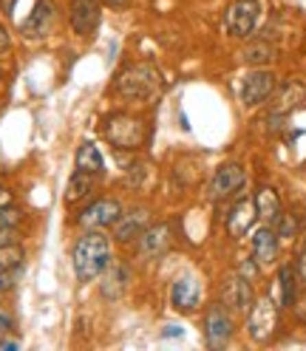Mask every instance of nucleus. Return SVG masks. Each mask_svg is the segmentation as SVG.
<instances>
[{
    "label": "nucleus",
    "mask_w": 306,
    "mask_h": 351,
    "mask_svg": "<svg viewBox=\"0 0 306 351\" xmlns=\"http://www.w3.org/2000/svg\"><path fill=\"white\" fill-rule=\"evenodd\" d=\"M111 261V238L102 230H85L71 250V269L80 283L97 280Z\"/></svg>",
    "instance_id": "nucleus-1"
},
{
    "label": "nucleus",
    "mask_w": 306,
    "mask_h": 351,
    "mask_svg": "<svg viewBox=\"0 0 306 351\" xmlns=\"http://www.w3.org/2000/svg\"><path fill=\"white\" fill-rule=\"evenodd\" d=\"M162 74L153 62H130L114 77V94L128 99V102H150L162 94Z\"/></svg>",
    "instance_id": "nucleus-2"
},
{
    "label": "nucleus",
    "mask_w": 306,
    "mask_h": 351,
    "mask_svg": "<svg viewBox=\"0 0 306 351\" xmlns=\"http://www.w3.org/2000/svg\"><path fill=\"white\" fill-rule=\"evenodd\" d=\"M105 142L117 147V150H139L148 139V128L139 117H130V114H108L99 125Z\"/></svg>",
    "instance_id": "nucleus-3"
},
{
    "label": "nucleus",
    "mask_w": 306,
    "mask_h": 351,
    "mask_svg": "<svg viewBox=\"0 0 306 351\" xmlns=\"http://www.w3.org/2000/svg\"><path fill=\"white\" fill-rule=\"evenodd\" d=\"M247 317V335L252 343H270L278 332V306L272 298H261L250 306Z\"/></svg>",
    "instance_id": "nucleus-4"
},
{
    "label": "nucleus",
    "mask_w": 306,
    "mask_h": 351,
    "mask_svg": "<svg viewBox=\"0 0 306 351\" xmlns=\"http://www.w3.org/2000/svg\"><path fill=\"white\" fill-rule=\"evenodd\" d=\"M247 184V170L242 162H224L222 167H218L213 173V179H210V199L213 202H224V199H233V195H238L244 190Z\"/></svg>",
    "instance_id": "nucleus-5"
},
{
    "label": "nucleus",
    "mask_w": 306,
    "mask_h": 351,
    "mask_svg": "<svg viewBox=\"0 0 306 351\" xmlns=\"http://www.w3.org/2000/svg\"><path fill=\"white\" fill-rule=\"evenodd\" d=\"M122 204L117 199H94L91 204H85L77 215V227L82 230H108V227H114L119 221V215H122Z\"/></svg>",
    "instance_id": "nucleus-6"
},
{
    "label": "nucleus",
    "mask_w": 306,
    "mask_h": 351,
    "mask_svg": "<svg viewBox=\"0 0 306 351\" xmlns=\"http://www.w3.org/2000/svg\"><path fill=\"white\" fill-rule=\"evenodd\" d=\"M233 332H235V323L227 312V306L224 303L207 306V312H204V343H207V348H213V351L224 348L233 340Z\"/></svg>",
    "instance_id": "nucleus-7"
},
{
    "label": "nucleus",
    "mask_w": 306,
    "mask_h": 351,
    "mask_svg": "<svg viewBox=\"0 0 306 351\" xmlns=\"http://www.w3.org/2000/svg\"><path fill=\"white\" fill-rule=\"evenodd\" d=\"M57 17H60V9L54 0H37L32 14L23 20V26H20V34L26 40H46L57 26Z\"/></svg>",
    "instance_id": "nucleus-8"
},
{
    "label": "nucleus",
    "mask_w": 306,
    "mask_h": 351,
    "mask_svg": "<svg viewBox=\"0 0 306 351\" xmlns=\"http://www.w3.org/2000/svg\"><path fill=\"white\" fill-rule=\"evenodd\" d=\"M258 14H261L258 0H235L224 14V26L233 37H250L258 23Z\"/></svg>",
    "instance_id": "nucleus-9"
},
{
    "label": "nucleus",
    "mask_w": 306,
    "mask_h": 351,
    "mask_svg": "<svg viewBox=\"0 0 306 351\" xmlns=\"http://www.w3.org/2000/svg\"><path fill=\"white\" fill-rule=\"evenodd\" d=\"M275 91V74L267 69H252L244 80H242V102L247 108H258L264 105Z\"/></svg>",
    "instance_id": "nucleus-10"
},
{
    "label": "nucleus",
    "mask_w": 306,
    "mask_h": 351,
    "mask_svg": "<svg viewBox=\"0 0 306 351\" xmlns=\"http://www.w3.org/2000/svg\"><path fill=\"white\" fill-rule=\"evenodd\" d=\"M99 17H102L99 0H71L69 3V23L80 37H91L99 26Z\"/></svg>",
    "instance_id": "nucleus-11"
},
{
    "label": "nucleus",
    "mask_w": 306,
    "mask_h": 351,
    "mask_svg": "<svg viewBox=\"0 0 306 351\" xmlns=\"http://www.w3.org/2000/svg\"><path fill=\"white\" fill-rule=\"evenodd\" d=\"M222 303L227 309H233L235 315H247L250 306L255 303V292H252V283L238 272V275H230L224 280V289H222Z\"/></svg>",
    "instance_id": "nucleus-12"
},
{
    "label": "nucleus",
    "mask_w": 306,
    "mask_h": 351,
    "mask_svg": "<svg viewBox=\"0 0 306 351\" xmlns=\"http://www.w3.org/2000/svg\"><path fill=\"white\" fill-rule=\"evenodd\" d=\"M199 303H202V283L193 275L173 280V287H170V306L173 309L182 312V315H190V312L199 309Z\"/></svg>",
    "instance_id": "nucleus-13"
},
{
    "label": "nucleus",
    "mask_w": 306,
    "mask_h": 351,
    "mask_svg": "<svg viewBox=\"0 0 306 351\" xmlns=\"http://www.w3.org/2000/svg\"><path fill=\"white\" fill-rule=\"evenodd\" d=\"M137 241H139V252L145 258H159L173 244V230L170 224H148Z\"/></svg>",
    "instance_id": "nucleus-14"
},
{
    "label": "nucleus",
    "mask_w": 306,
    "mask_h": 351,
    "mask_svg": "<svg viewBox=\"0 0 306 351\" xmlns=\"http://www.w3.org/2000/svg\"><path fill=\"white\" fill-rule=\"evenodd\" d=\"M150 224V213L145 207H134L119 215V221L114 224V241L128 244V241H137L142 235V230Z\"/></svg>",
    "instance_id": "nucleus-15"
},
{
    "label": "nucleus",
    "mask_w": 306,
    "mask_h": 351,
    "mask_svg": "<svg viewBox=\"0 0 306 351\" xmlns=\"http://www.w3.org/2000/svg\"><path fill=\"white\" fill-rule=\"evenodd\" d=\"M278 232L275 227L270 224H261L255 232H252V258L258 261V267H270V263H275L278 258Z\"/></svg>",
    "instance_id": "nucleus-16"
},
{
    "label": "nucleus",
    "mask_w": 306,
    "mask_h": 351,
    "mask_svg": "<svg viewBox=\"0 0 306 351\" xmlns=\"http://www.w3.org/2000/svg\"><path fill=\"white\" fill-rule=\"evenodd\" d=\"M99 278H102V283H99V292H102V298H105V300H119V298L125 295V289H128L130 272H128L125 263L111 261V263H108V267H105V272H102Z\"/></svg>",
    "instance_id": "nucleus-17"
},
{
    "label": "nucleus",
    "mask_w": 306,
    "mask_h": 351,
    "mask_svg": "<svg viewBox=\"0 0 306 351\" xmlns=\"http://www.w3.org/2000/svg\"><path fill=\"white\" fill-rule=\"evenodd\" d=\"M252 207H255V218H258V221H261V224H270V227H275L278 215L283 213V210H281L278 193H275L272 187H267V184H261V187L252 193Z\"/></svg>",
    "instance_id": "nucleus-18"
},
{
    "label": "nucleus",
    "mask_w": 306,
    "mask_h": 351,
    "mask_svg": "<svg viewBox=\"0 0 306 351\" xmlns=\"http://www.w3.org/2000/svg\"><path fill=\"white\" fill-rule=\"evenodd\" d=\"M74 167L80 173H89V176H97V179H102L105 176V159H102V153L94 142L85 139L80 147H77V156H74Z\"/></svg>",
    "instance_id": "nucleus-19"
},
{
    "label": "nucleus",
    "mask_w": 306,
    "mask_h": 351,
    "mask_svg": "<svg viewBox=\"0 0 306 351\" xmlns=\"http://www.w3.org/2000/svg\"><path fill=\"white\" fill-rule=\"evenodd\" d=\"M252 221H255V207H252V202L242 199V202H238V204L230 210V215H227V232H230L233 238H242V235L250 232Z\"/></svg>",
    "instance_id": "nucleus-20"
},
{
    "label": "nucleus",
    "mask_w": 306,
    "mask_h": 351,
    "mask_svg": "<svg viewBox=\"0 0 306 351\" xmlns=\"http://www.w3.org/2000/svg\"><path fill=\"white\" fill-rule=\"evenodd\" d=\"M272 60H275V49L267 40H252L242 49V62L252 65V69H264V65H270Z\"/></svg>",
    "instance_id": "nucleus-21"
},
{
    "label": "nucleus",
    "mask_w": 306,
    "mask_h": 351,
    "mask_svg": "<svg viewBox=\"0 0 306 351\" xmlns=\"http://www.w3.org/2000/svg\"><path fill=\"white\" fill-rule=\"evenodd\" d=\"M298 269L290 267V263H283V267L278 269V289H281V306L283 309H292V303L298 300Z\"/></svg>",
    "instance_id": "nucleus-22"
},
{
    "label": "nucleus",
    "mask_w": 306,
    "mask_h": 351,
    "mask_svg": "<svg viewBox=\"0 0 306 351\" xmlns=\"http://www.w3.org/2000/svg\"><path fill=\"white\" fill-rule=\"evenodd\" d=\"M97 184V176H89V173H80L74 170V176L69 179V187H65V204H77L82 199H89L91 190Z\"/></svg>",
    "instance_id": "nucleus-23"
},
{
    "label": "nucleus",
    "mask_w": 306,
    "mask_h": 351,
    "mask_svg": "<svg viewBox=\"0 0 306 351\" xmlns=\"http://www.w3.org/2000/svg\"><path fill=\"white\" fill-rule=\"evenodd\" d=\"M12 267H23V247L14 244V241L0 247V269H12Z\"/></svg>",
    "instance_id": "nucleus-24"
},
{
    "label": "nucleus",
    "mask_w": 306,
    "mask_h": 351,
    "mask_svg": "<svg viewBox=\"0 0 306 351\" xmlns=\"http://www.w3.org/2000/svg\"><path fill=\"white\" fill-rule=\"evenodd\" d=\"M20 221H23V210L20 207H14V204L0 207V230H17Z\"/></svg>",
    "instance_id": "nucleus-25"
},
{
    "label": "nucleus",
    "mask_w": 306,
    "mask_h": 351,
    "mask_svg": "<svg viewBox=\"0 0 306 351\" xmlns=\"http://www.w3.org/2000/svg\"><path fill=\"white\" fill-rule=\"evenodd\" d=\"M275 232H278V238H295L298 235V218L290 213H281L278 221H275Z\"/></svg>",
    "instance_id": "nucleus-26"
},
{
    "label": "nucleus",
    "mask_w": 306,
    "mask_h": 351,
    "mask_svg": "<svg viewBox=\"0 0 306 351\" xmlns=\"http://www.w3.org/2000/svg\"><path fill=\"white\" fill-rule=\"evenodd\" d=\"M20 272H23V267H12V269H0V298L9 295L17 280H20Z\"/></svg>",
    "instance_id": "nucleus-27"
},
{
    "label": "nucleus",
    "mask_w": 306,
    "mask_h": 351,
    "mask_svg": "<svg viewBox=\"0 0 306 351\" xmlns=\"http://www.w3.org/2000/svg\"><path fill=\"white\" fill-rule=\"evenodd\" d=\"M12 328H14V317H12V312L0 309V335H9Z\"/></svg>",
    "instance_id": "nucleus-28"
},
{
    "label": "nucleus",
    "mask_w": 306,
    "mask_h": 351,
    "mask_svg": "<svg viewBox=\"0 0 306 351\" xmlns=\"http://www.w3.org/2000/svg\"><path fill=\"white\" fill-rule=\"evenodd\" d=\"M17 348H20V340L12 337V332L9 335H0V351H17Z\"/></svg>",
    "instance_id": "nucleus-29"
},
{
    "label": "nucleus",
    "mask_w": 306,
    "mask_h": 351,
    "mask_svg": "<svg viewBox=\"0 0 306 351\" xmlns=\"http://www.w3.org/2000/svg\"><path fill=\"white\" fill-rule=\"evenodd\" d=\"M295 269L301 275V280H306V247L298 252V261H295Z\"/></svg>",
    "instance_id": "nucleus-30"
},
{
    "label": "nucleus",
    "mask_w": 306,
    "mask_h": 351,
    "mask_svg": "<svg viewBox=\"0 0 306 351\" xmlns=\"http://www.w3.org/2000/svg\"><path fill=\"white\" fill-rule=\"evenodd\" d=\"M292 309H295L298 320H301V323H306V298H303V300H295V303H292Z\"/></svg>",
    "instance_id": "nucleus-31"
},
{
    "label": "nucleus",
    "mask_w": 306,
    "mask_h": 351,
    "mask_svg": "<svg viewBox=\"0 0 306 351\" xmlns=\"http://www.w3.org/2000/svg\"><path fill=\"white\" fill-rule=\"evenodd\" d=\"M12 199H14V195H12V190H9V187H0V207L12 204Z\"/></svg>",
    "instance_id": "nucleus-32"
},
{
    "label": "nucleus",
    "mask_w": 306,
    "mask_h": 351,
    "mask_svg": "<svg viewBox=\"0 0 306 351\" xmlns=\"http://www.w3.org/2000/svg\"><path fill=\"white\" fill-rule=\"evenodd\" d=\"M162 335H165V337H182L185 332H182V326H165Z\"/></svg>",
    "instance_id": "nucleus-33"
},
{
    "label": "nucleus",
    "mask_w": 306,
    "mask_h": 351,
    "mask_svg": "<svg viewBox=\"0 0 306 351\" xmlns=\"http://www.w3.org/2000/svg\"><path fill=\"white\" fill-rule=\"evenodd\" d=\"M14 241V230H0V247H6Z\"/></svg>",
    "instance_id": "nucleus-34"
},
{
    "label": "nucleus",
    "mask_w": 306,
    "mask_h": 351,
    "mask_svg": "<svg viewBox=\"0 0 306 351\" xmlns=\"http://www.w3.org/2000/svg\"><path fill=\"white\" fill-rule=\"evenodd\" d=\"M14 6H17V0H0V9L6 12V17H12V14H14Z\"/></svg>",
    "instance_id": "nucleus-35"
},
{
    "label": "nucleus",
    "mask_w": 306,
    "mask_h": 351,
    "mask_svg": "<svg viewBox=\"0 0 306 351\" xmlns=\"http://www.w3.org/2000/svg\"><path fill=\"white\" fill-rule=\"evenodd\" d=\"M6 49H9V32H6V26H0V54Z\"/></svg>",
    "instance_id": "nucleus-36"
},
{
    "label": "nucleus",
    "mask_w": 306,
    "mask_h": 351,
    "mask_svg": "<svg viewBox=\"0 0 306 351\" xmlns=\"http://www.w3.org/2000/svg\"><path fill=\"white\" fill-rule=\"evenodd\" d=\"M105 3L111 6V9H125V6L130 3V0H105Z\"/></svg>",
    "instance_id": "nucleus-37"
}]
</instances>
